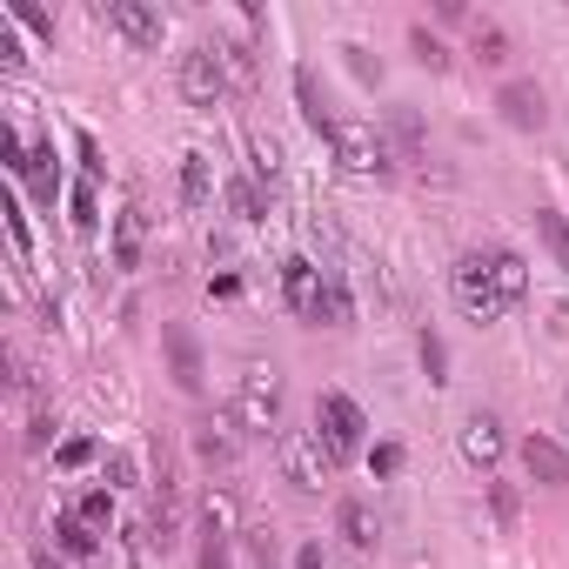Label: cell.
<instances>
[{"mask_svg":"<svg viewBox=\"0 0 569 569\" xmlns=\"http://www.w3.org/2000/svg\"><path fill=\"white\" fill-rule=\"evenodd\" d=\"M281 402H289L281 369L274 362H241V376H234V416L248 429H281Z\"/></svg>","mask_w":569,"mask_h":569,"instance_id":"6da1fadb","label":"cell"},{"mask_svg":"<svg viewBox=\"0 0 569 569\" xmlns=\"http://www.w3.org/2000/svg\"><path fill=\"white\" fill-rule=\"evenodd\" d=\"M329 148H336V161L349 168V174H389L402 154H396V141L382 134V128H369V121H336L329 128Z\"/></svg>","mask_w":569,"mask_h":569,"instance_id":"7a4b0ae2","label":"cell"},{"mask_svg":"<svg viewBox=\"0 0 569 569\" xmlns=\"http://www.w3.org/2000/svg\"><path fill=\"white\" fill-rule=\"evenodd\" d=\"M449 289H456V302H462L469 322H502V316H509V302H502V289H496L489 254H462V261L449 268Z\"/></svg>","mask_w":569,"mask_h":569,"instance_id":"3957f363","label":"cell"},{"mask_svg":"<svg viewBox=\"0 0 569 569\" xmlns=\"http://www.w3.org/2000/svg\"><path fill=\"white\" fill-rule=\"evenodd\" d=\"M362 429H369V416L356 409V396L329 389V396L316 402V436H322V449H329V462H336V469L362 449Z\"/></svg>","mask_w":569,"mask_h":569,"instance_id":"277c9868","label":"cell"},{"mask_svg":"<svg viewBox=\"0 0 569 569\" xmlns=\"http://www.w3.org/2000/svg\"><path fill=\"white\" fill-rule=\"evenodd\" d=\"M274 462H281V476H289L296 489H322L336 476V462H329V449H322L316 429H281L274 436Z\"/></svg>","mask_w":569,"mask_h":569,"instance_id":"5b68a950","label":"cell"},{"mask_svg":"<svg viewBox=\"0 0 569 569\" xmlns=\"http://www.w3.org/2000/svg\"><path fill=\"white\" fill-rule=\"evenodd\" d=\"M174 81H181V101H188V108H201V114H214V108L228 101V88H234L214 48H188V54H181V74H174Z\"/></svg>","mask_w":569,"mask_h":569,"instance_id":"8992f818","label":"cell"},{"mask_svg":"<svg viewBox=\"0 0 569 569\" xmlns=\"http://www.w3.org/2000/svg\"><path fill=\"white\" fill-rule=\"evenodd\" d=\"M94 14H101V28L121 34L128 48H161V28H168V21H161V8H148V0H101Z\"/></svg>","mask_w":569,"mask_h":569,"instance_id":"52a82bcc","label":"cell"},{"mask_svg":"<svg viewBox=\"0 0 569 569\" xmlns=\"http://www.w3.org/2000/svg\"><path fill=\"white\" fill-rule=\"evenodd\" d=\"M322 268L309 261V254H289V261H281V302H289L296 316H316V302H322Z\"/></svg>","mask_w":569,"mask_h":569,"instance_id":"ba28073f","label":"cell"},{"mask_svg":"<svg viewBox=\"0 0 569 569\" xmlns=\"http://www.w3.org/2000/svg\"><path fill=\"white\" fill-rule=\"evenodd\" d=\"M496 108H502V121H509V128H522V134H536V128L549 121V94H542L536 81H502Z\"/></svg>","mask_w":569,"mask_h":569,"instance_id":"9c48e42d","label":"cell"},{"mask_svg":"<svg viewBox=\"0 0 569 569\" xmlns=\"http://www.w3.org/2000/svg\"><path fill=\"white\" fill-rule=\"evenodd\" d=\"M522 469L542 489H569V449L556 436H522Z\"/></svg>","mask_w":569,"mask_h":569,"instance_id":"30bf717a","label":"cell"},{"mask_svg":"<svg viewBox=\"0 0 569 569\" xmlns=\"http://www.w3.org/2000/svg\"><path fill=\"white\" fill-rule=\"evenodd\" d=\"M462 456H469L476 469H496V462H502V422H496V416H469V422H462Z\"/></svg>","mask_w":569,"mask_h":569,"instance_id":"8fae6325","label":"cell"},{"mask_svg":"<svg viewBox=\"0 0 569 569\" xmlns=\"http://www.w3.org/2000/svg\"><path fill=\"white\" fill-rule=\"evenodd\" d=\"M336 529H342V542L349 549H376V536H382V522H376V509L362 502V496H342V509H336Z\"/></svg>","mask_w":569,"mask_h":569,"instance_id":"7c38bea8","label":"cell"},{"mask_svg":"<svg viewBox=\"0 0 569 569\" xmlns=\"http://www.w3.org/2000/svg\"><path fill=\"white\" fill-rule=\"evenodd\" d=\"M168 362H174V389L181 396H201V349L188 329H168Z\"/></svg>","mask_w":569,"mask_h":569,"instance_id":"4fadbf2b","label":"cell"},{"mask_svg":"<svg viewBox=\"0 0 569 569\" xmlns=\"http://www.w3.org/2000/svg\"><path fill=\"white\" fill-rule=\"evenodd\" d=\"M389 141H396L402 161H429V128H422L416 108H396V114H389Z\"/></svg>","mask_w":569,"mask_h":569,"instance_id":"5bb4252c","label":"cell"},{"mask_svg":"<svg viewBox=\"0 0 569 569\" xmlns=\"http://www.w3.org/2000/svg\"><path fill=\"white\" fill-rule=\"evenodd\" d=\"M194 456H201L208 469H234L241 442H234V429H221V422H201V429H194Z\"/></svg>","mask_w":569,"mask_h":569,"instance_id":"9a60e30c","label":"cell"},{"mask_svg":"<svg viewBox=\"0 0 569 569\" xmlns=\"http://www.w3.org/2000/svg\"><path fill=\"white\" fill-rule=\"evenodd\" d=\"M469 54H476V68H509L516 48H509V34H502L496 21H476V28H469Z\"/></svg>","mask_w":569,"mask_h":569,"instance_id":"2e32d148","label":"cell"},{"mask_svg":"<svg viewBox=\"0 0 569 569\" xmlns=\"http://www.w3.org/2000/svg\"><path fill=\"white\" fill-rule=\"evenodd\" d=\"M489 268H496V289H502V302L516 309V302L529 296V261H522V254H509V248H496V254H489Z\"/></svg>","mask_w":569,"mask_h":569,"instance_id":"e0dca14e","label":"cell"},{"mask_svg":"<svg viewBox=\"0 0 569 569\" xmlns=\"http://www.w3.org/2000/svg\"><path fill=\"white\" fill-rule=\"evenodd\" d=\"M296 101H302V121H309L316 134H329V128H336V114H329V101H322V88H316V74H309V68H296Z\"/></svg>","mask_w":569,"mask_h":569,"instance_id":"ac0fdd59","label":"cell"},{"mask_svg":"<svg viewBox=\"0 0 569 569\" xmlns=\"http://www.w3.org/2000/svg\"><path fill=\"white\" fill-rule=\"evenodd\" d=\"M208 194H214L208 154H181V201H188V208H208Z\"/></svg>","mask_w":569,"mask_h":569,"instance_id":"d6986e66","label":"cell"},{"mask_svg":"<svg viewBox=\"0 0 569 569\" xmlns=\"http://www.w3.org/2000/svg\"><path fill=\"white\" fill-rule=\"evenodd\" d=\"M54 542H61L68 556H94V522H88L81 509H61V516H54Z\"/></svg>","mask_w":569,"mask_h":569,"instance_id":"ffe728a7","label":"cell"},{"mask_svg":"<svg viewBox=\"0 0 569 569\" xmlns=\"http://www.w3.org/2000/svg\"><path fill=\"white\" fill-rule=\"evenodd\" d=\"M21 181H34V194L54 208V188H61V174H54V148L48 141H34V154H28V174Z\"/></svg>","mask_w":569,"mask_h":569,"instance_id":"44dd1931","label":"cell"},{"mask_svg":"<svg viewBox=\"0 0 569 569\" xmlns=\"http://www.w3.org/2000/svg\"><path fill=\"white\" fill-rule=\"evenodd\" d=\"M536 234H542V248L556 254V268H569V214H556V208H536Z\"/></svg>","mask_w":569,"mask_h":569,"instance_id":"7402d4cb","label":"cell"},{"mask_svg":"<svg viewBox=\"0 0 569 569\" xmlns=\"http://www.w3.org/2000/svg\"><path fill=\"white\" fill-rule=\"evenodd\" d=\"M349 316H356V302H349V289L329 274L322 281V302H316V322H329V329H349Z\"/></svg>","mask_w":569,"mask_h":569,"instance_id":"603a6c76","label":"cell"},{"mask_svg":"<svg viewBox=\"0 0 569 569\" xmlns=\"http://www.w3.org/2000/svg\"><path fill=\"white\" fill-rule=\"evenodd\" d=\"M114 261H121V268H134V261H141V208H128V214H121V228H114Z\"/></svg>","mask_w":569,"mask_h":569,"instance_id":"cb8c5ba5","label":"cell"},{"mask_svg":"<svg viewBox=\"0 0 569 569\" xmlns=\"http://www.w3.org/2000/svg\"><path fill=\"white\" fill-rule=\"evenodd\" d=\"M201 522H208V529H221V536H234V522H241L234 496H228V489H208V502H201Z\"/></svg>","mask_w":569,"mask_h":569,"instance_id":"d4e9b609","label":"cell"},{"mask_svg":"<svg viewBox=\"0 0 569 569\" xmlns=\"http://www.w3.org/2000/svg\"><path fill=\"white\" fill-rule=\"evenodd\" d=\"M409 54H416V61H422L429 74H442V68H449V48H442V41H436L429 28H409Z\"/></svg>","mask_w":569,"mask_h":569,"instance_id":"484cf974","label":"cell"},{"mask_svg":"<svg viewBox=\"0 0 569 569\" xmlns=\"http://www.w3.org/2000/svg\"><path fill=\"white\" fill-rule=\"evenodd\" d=\"M214 54H221L228 81H254V54H248V41H214Z\"/></svg>","mask_w":569,"mask_h":569,"instance_id":"4316f807","label":"cell"},{"mask_svg":"<svg viewBox=\"0 0 569 569\" xmlns=\"http://www.w3.org/2000/svg\"><path fill=\"white\" fill-rule=\"evenodd\" d=\"M228 208H234L241 221H261V214H268V201H261L254 181H228Z\"/></svg>","mask_w":569,"mask_h":569,"instance_id":"83f0119b","label":"cell"},{"mask_svg":"<svg viewBox=\"0 0 569 569\" xmlns=\"http://www.w3.org/2000/svg\"><path fill=\"white\" fill-rule=\"evenodd\" d=\"M21 34H14V14H0V68H8V74H21Z\"/></svg>","mask_w":569,"mask_h":569,"instance_id":"f1b7e54d","label":"cell"},{"mask_svg":"<svg viewBox=\"0 0 569 569\" xmlns=\"http://www.w3.org/2000/svg\"><path fill=\"white\" fill-rule=\"evenodd\" d=\"M422 369H429V382H449L442 369H449V349H442V336H429L422 329Z\"/></svg>","mask_w":569,"mask_h":569,"instance_id":"f546056e","label":"cell"},{"mask_svg":"<svg viewBox=\"0 0 569 569\" xmlns=\"http://www.w3.org/2000/svg\"><path fill=\"white\" fill-rule=\"evenodd\" d=\"M81 516H88L94 529H108V522H114V496H108V489H88V496H81Z\"/></svg>","mask_w":569,"mask_h":569,"instance_id":"4dcf8cb0","label":"cell"},{"mask_svg":"<svg viewBox=\"0 0 569 569\" xmlns=\"http://www.w3.org/2000/svg\"><path fill=\"white\" fill-rule=\"evenodd\" d=\"M342 54H349V68H356V81H382V61H376V54H369L362 41H349Z\"/></svg>","mask_w":569,"mask_h":569,"instance_id":"1f68e13d","label":"cell"},{"mask_svg":"<svg viewBox=\"0 0 569 569\" xmlns=\"http://www.w3.org/2000/svg\"><path fill=\"white\" fill-rule=\"evenodd\" d=\"M8 14H14V21H28V28H34L41 41H54V21H48V14L34 8V0H14V8H8Z\"/></svg>","mask_w":569,"mask_h":569,"instance_id":"d6a6232c","label":"cell"},{"mask_svg":"<svg viewBox=\"0 0 569 569\" xmlns=\"http://www.w3.org/2000/svg\"><path fill=\"white\" fill-rule=\"evenodd\" d=\"M108 476H114L121 489H128V482H141V462H134V449H114V456H108Z\"/></svg>","mask_w":569,"mask_h":569,"instance_id":"836d02e7","label":"cell"},{"mask_svg":"<svg viewBox=\"0 0 569 569\" xmlns=\"http://www.w3.org/2000/svg\"><path fill=\"white\" fill-rule=\"evenodd\" d=\"M201 569H228V536H221V529L201 536Z\"/></svg>","mask_w":569,"mask_h":569,"instance_id":"e575fe53","label":"cell"},{"mask_svg":"<svg viewBox=\"0 0 569 569\" xmlns=\"http://www.w3.org/2000/svg\"><path fill=\"white\" fill-rule=\"evenodd\" d=\"M248 154H254V181H274V141H248Z\"/></svg>","mask_w":569,"mask_h":569,"instance_id":"d590c367","label":"cell"},{"mask_svg":"<svg viewBox=\"0 0 569 569\" xmlns=\"http://www.w3.org/2000/svg\"><path fill=\"white\" fill-rule=\"evenodd\" d=\"M94 221H101V214H94V188L81 181V188H74V228H94Z\"/></svg>","mask_w":569,"mask_h":569,"instance_id":"8d00e7d4","label":"cell"},{"mask_svg":"<svg viewBox=\"0 0 569 569\" xmlns=\"http://www.w3.org/2000/svg\"><path fill=\"white\" fill-rule=\"evenodd\" d=\"M48 442H54V416L34 409V422H28V449H48Z\"/></svg>","mask_w":569,"mask_h":569,"instance_id":"74e56055","label":"cell"},{"mask_svg":"<svg viewBox=\"0 0 569 569\" xmlns=\"http://www.w3.org/2000/svg\"><path fill=\"white\" fill-rule=\"evenodd\" d=\"M88 456H94V442H88V436H68V442H61V469H81Z\"/></svg>","mask_w":569,"mask_h":569,"instance_id":"f35d334b","label":"cell"},{"mask_svg":"<svg viewBox=\"0 0 569 569\" xmlns=\"http://www.w3.org/2000/svg\"><path fill=\"white\" fill-rule=\"evenodd\" d=\"M369 469H376V476H396V469H402V449H396V442L369 449Z\"/></svg>","mask_w":569,"mask_h":569,"instance_id":"ab89813d","label":"cell"},{"mask_svg":"<svg viewBox=\"0 0 569 569\" xmlns=\"http://www.w3.org/2000/svg\"><path fill=\"white\" fill-rule=\"evenodd\" d=\"M489 502H496V516H502V522H516V489H509V482H496V489H489Z\"/></svg>","mask_w":569,"mask_h":569,"instance_id":"60d3db41","label":"cell"},{"mask_svg":"<svg viewBox=\"0 0 569 569\" xmlns=\"http://www.w3.org/2000/svg\"><path fill=\"white\" fill-rule=\"evenodd\" d=\"M296 569H329V562H322V549H316V542H309V549H302V556H296Z\"/></svg>","mask_w":569,"mask_h":569,"instance_id":"b9f144b4","label":"cell"},{"mask_svg":"<svg viewBox=\"0 0 569 569\" xmlns=\"http://www.w3.org/2000/svg\"><path fill=\"white\" fill-rule=\"evenodd\" d=\"M34 569H61V562H54V549H34Z\"/></svg>","mask_w":569,"mask_h":569,"instance_id":"7bdbcfd3","label":"cell"},{"mask_svg":"<svg viewBox=\"0 0 569 569\" xmlns=\"http://www.w3.org/2000/svg\"><path fill=\"white\" fill-rule=\"evenodd\" d=\"M562 429H569V416H562Z\"/></svg>","mask_w":569,"mask_h":569,"instance_id":"ee69618b","label":"cell"}]
</instances>
